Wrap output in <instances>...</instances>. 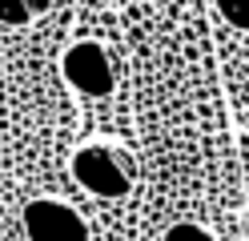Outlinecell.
Returning <instances> with one entry per match:
<instances>
[{
	"label": "cell",
	"mask_w": 249,
	"mask_h": 241,
	"mask_svg": "<svg viewBox=\"0 0 249 241\" xmlns=\"http://www.w3.org/2000/svg\"><path fill=\"white\" fill-rule=\"evenodd\" d=\"M72 177L92 197H124L133 185V165L108 145H81L72 153Z\"/></svg>",
	"instance_id": "obj_1"
},
{
	"label": "cell",
	"mask_w": 249,
	"mask_h": 241,
	"mask_svg": "<svg viewBox=\"0 0 249 241\" xmlns=\"http://www.w3.org/2000/svg\"><path fill=\"white\" fill-rule=\"evenodd\" d=\"M60 73H65V80L85 93V96H108L113 93V60H108V53L97 44V40H76L65 56H60Z\"/></svg>",
	"instance_id": "obj_2"
},
{
	"label": "cell",
	"mask_w": 249,
	"mask_h": 241,
	"mask_svg": "<svg viewBox=\"0 0 249 241\" xmlns=\"http://www.w3.org/2000/svg\"><path fill=\"white\" fill-rule=\"evenodd\" d=\"M24 233L28 241H89V225L65 201L36 197L24 205Z\"/></svg>",
	"instance_id": "obj_3"
},
{
	"label": "cell",
	"mask_w": 249,
	"mask_h": 241,
	"mask_svg": "<svg viewBox=\"0 0 249 241\" xmlns=\"http://www.w3.org/2000/svg\"><path fill=\"white\" fill-rule=\"evenodd\" d=\"M49 4H0V24H12V28H20L28 24L36 12H44Z\"/></svg>",
	"instance_id": "obj_4"
},
{
	"label": "cell",
	"mask_w": 249,
	"mask_h": 241,
	"mask_svg": "<svg viewBox=\"0 0 249 241\" xmlns=\"http://www.w3.org/2000/svg\"><path fill=\"white\" fill-rule=\"evenodd\" d=\"M217 16L229 20L233 28H249V4H237V0H217Z\"/></svg>",
	"instance_id": "obj_5"
},
{
	"label": "cell",
	"mask_w": 249,
	"mask_h": 241,
	"mask_svg": "<svg viewBox=\"0 0 249 241\" xmlns=\"http://www.w3.org/2000/svg\"><path fill=\"white\" fill-rule=\"evenodd\" d=\"M165 241H213V233H205L201 225H189V221H181V225H173V229L165 233Z\"/></svg>",
	"instance_id": "obj_6"
}]
</instances>
